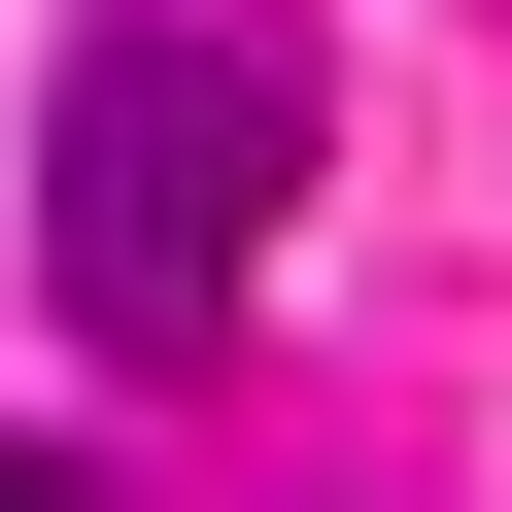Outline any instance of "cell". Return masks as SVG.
<instances>
[{
	"mask_svg": "<svg viewBox=\"0 0 512 512\" xmlns=\"http://www.w3.org/2000/svg\"><path fill=\"white\" fill-rule=\"evenodd\" d=\"M274 205H308V69L171 0V35H103V69L35 103V308H69L103 376H205L239 274H274Z\"/></svg>",
	"mask_w": 512,
	"mask_h": 512,
	"instance_id": "cell-1",
	"label": "cell"
},
{
	"mask_svg": "<svg viewBox=\"0 0 512 512\" xmlns=\"http://www.w3.org/2000/svg\"><path fill=\"white\" fill-rule=\"evenodd\" d=\"M0 512H103V478H69V444H0Z\"/></svg>",
	"mask_w": 512,
	"mask_h": 512,
	"instance_id": "cell-2",
	"label": "cell"
}]
</instances>
